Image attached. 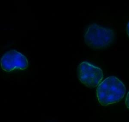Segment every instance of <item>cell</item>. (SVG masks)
I'll return each instance as SVG.
<instances>
[{"label":"cell","instance_id":"obj_5","mask_svg":"<svg viewBox=\"0 0 129 122\" xmlns=\"http://www.w3.org/2000/svg\"><path fill=\"white\" fill-rule=\"evenodd\" d=\"M125 104L126 107L129 109V91L128 92L127 95H126V99L125 101Z\"/></svg>","mask_w":129,"mask_h":122},{"label":"cell","instance_id":"obj_2","mask_svg":"<svg viewBox=\"0 0 129 122\" xmlns=\"http://www.w3.org/2000/svg\"><path fill=\"white\" fill-rule=\"evenodd\" d=\"M115 34L113 30L92 23L87 28L84 41L87 45L94 49H103L114 42Z\"/></svg>","mask_w":129,"mask_h":122},{"label":"cell","instance_id":"obj_6","mask_svg":"<svg viewBox=\"0 0 129 122\" xmlns=\"http://www.w3.org/2000/svg\"><path fill=\"white\" fill-rule=\"evenodd\" d=\"M126 32H127L128 36L129 38V22L128 23L127 26H126Z\"/></svg>","mask_w":129,"mask_h":122},{"label":"cell","instance_id":"obj_4","mask_svg":"<svg viewBox=\"0 0 129 122\" xmlns=\"http://www.w3.org/2000/svg\"><path fill=\"white\" fill-rule=\"evenodd\" d=\"M2 69L6 72L16 69L25 70L28 66L26 57L16 50H10L3 55L1 60Z\"/></svg>","mask_w":129,"mask_h":122},{"label":"cell","instance_id":"obj_1","mask_svg":"<svg viewBox=\"0 0 129 122\" xmlns=\"http://www.w3.org/2000/svg\"><path fill=\"white\" fill-rule=\"evenodd\" d=\"M126 92L123 82L116 77L110 76L99 84L96 93L100 104L107 106L120 102Z\"/></svg>","mask_w":129,"mask_h":122},{"label":"cell","instance_id":"obj_3","mask_svg":"<svg viewBox=\"0 0 129 122\" xmlns=\"http://www.w3.org/2000/svg\"><path fill=\"white\" fill-rule=\"evenodd\" d=\"M78 79L86 87L89 88L98 86L103 79L101 69L87 61L81 63L77 68Z\"/></svg>","mask_w":129,"mask_h":122}]
</instances>
